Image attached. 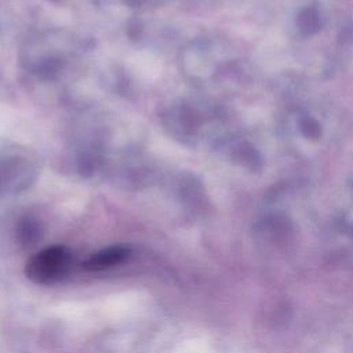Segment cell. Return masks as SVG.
<instances>
[{"label":"cell","mask_w":353,"mask_h":353,"mask_svg":"<svg viewBox=\"0 0 353 353\" xmlns=\"http://www.w3.org/2000/svg\"><path fill=\"white\" fill-rule=\"evenodd\" d=\"M72 268V255L65 247H50L26 262V276L39 284H52L63 279Z\"/></svg>","instance_id":"obj_1"},{"label":"cell","mask_w":353,"mask_h":353,"mask_svg":"<svg viewBox=\"0 0 353 353\" xmlns=\"http://www.w3.org/2000/svg\"><path fill=\"white\" fill-rule=\"evenodd\" d=\"M128 255V250L123 247H110L94 254L85 263L84 268L88 270H102L106 268H112L120 262H123Z\"/></svg>","instance_id":"obj_2"},{"label":"cell","mask_w":353,"mask_h":353,"mask_svg":"<svg viewBox=\"0 0 353 353\" xmlns=\"http://www.w3.org/2000/svg\"><path fill=\"white\" fill-rule=\"evenodd\" d=\"M299 23H301V29L306 30V32H313L317 29V25H319V19H317V14L313 11V10H306L301 14V18H299Z\"/></svg>","instance_id":"obj_3"},{"label":"cell","mask_w":353,"mask_h":353,"mask_svg":"<svg viewBox=\"0 0 353 353\" xmlns=\"http://www.w3.org/2000/svg\"><path fill=\"white\" fill-rule=\"evenodd\" d=\"M303 131L307 137H317L319 135V127L313 120H306L303 123Z\"/></svg>","instance_id":"obj_4"}]
</instances>
